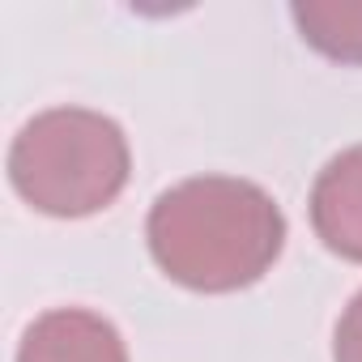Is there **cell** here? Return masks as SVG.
<instances>
[{
    "label": "cell",
    "mask_w": 362,
    "mask_h": 362,
    "mask_svg": "<svg viewBox=\"0 0 362 362\" xmlns=\"http://www.w3.org/2000/svg\"><path fill=\"white\" fill-rule=\"evenodd\" d=\"M145 239L170 281L230 294L273 269L286 247V214L252 179L197 175L153 201Z\"/></svg>",
    "instance_id": "1"
},
{
    "label": "cell",
    "mask_w": 362,
    "mask_h": 362,
    "mask_svg": "<svg viewBox=\"0 0 362 362\" xmlns=\"http://www.w3.org/2000/svg\"><path fill=\"white\" fill-rule=\"evenodd\" d=\"M132 170L124 128L90 107H52L22 124L9 145V184L47 218L107 209Z\"/></svg>",
    "instance_id": "2"
},
{
    "label": "cell",
    "mask_w": 362,
    "mask_h": 362,
    "mask_svg": "<svg viewBox=\"0 0 362 362\" xmlns=\"http://www.w3.org/2000/svg\"><path fill=\"white\" fill-rule=\"evenodd\" d=\"M18 362H128V349L107 315L86 307H56L22 332Z\"/></svg>",
    "instance_id": "3"
},
{
    "label": "cell",
    "mask_w": 362,
    "mask_h": 362,
    "mask_svg": "<svg viewBox=\"0 0 362 362\" xmlns=\"http://www.w3.org/2000/svg\"><path fill=\"white\" fill-rule=\"evenodd\" d=\"M311 226L328 252L362 264V145L341 149L311 188Z\"/></svg>",
    "instance_id": "4"
},
{
    "label": "cell",
    "mask_w": 362,
    "mask_h": 362,
    "mask_svg": "<svg viewBox=\"0 0 362 362\" xmlns=\"http://www.w3.org/2000/svg\"><path fill=\"white\" fill-rule=\"evenodd\" d=\"M290 18L320 56L362 64V0H298Z\"/></svg>",
    "instance_id": "5"
},
{
    "label": "cell",
    "mask_w": 362,
    "mask_h": 362,
    "mask_svg": "<svg viewBox=\"0 0 362 362\" xmlns=\"http://www.w3.org/2000/svg\"><path fill=\"white\" fill-rule=\"evenodd\" d=\"M332 362H362V290L349 298V307L337 320L332 332Z\"/></svg>",
    "instance_id": "6"
}]
</instances>
